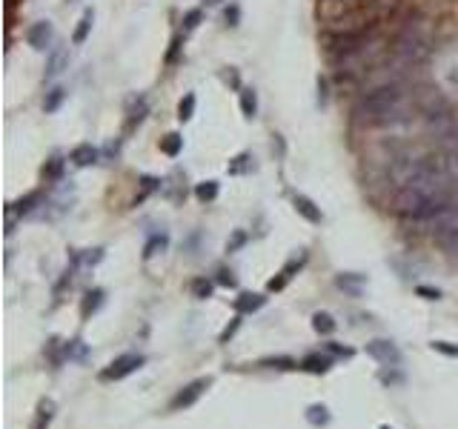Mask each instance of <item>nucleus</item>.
Segmentation results:
<instances>
[{
    "label": "nucleus",
    "mask_w": 458,
    "mask_h": 429,
    "mask_svg": "<svg viewBox=\"0 0 458 429\" xmlns=\"http://www.w3.org/2000/svg\"><path fill=\"white\" fill-rule=\"evenodd\" d=\"M63 166H66V161H61V158H57V154H54V158H49V161L43 163V178L57 183V181L63 178Z\"/></svg>",
    "instance_id": "nucleus-25"
},
{
    "label": "nucleus",
    "mask_w": 458,
    "mask_h": 429,
    "mask_svg": "<svg viewBox=\"0 0 458 429\" xmlns=\"http://www.w3.org/2000/svg\"><path fill=\"white\" fill-rule=\"evenodd\" d=\"M158 189H161V178H152V174H143V178H141V194L135 198V203H132V206L143 203V201L149 198V194H152V192H158Z\"/></svg>",
    "instance_id": "nucleus-26"
},
{
    "label": "nucleus",
    "mask_w": 458,
    "mask_h": 429,
    "mask_svg": "<svg viewBox=\"0 0 458 429\" xmlns=\"http://www.w3.org/2000/svg\"><path fill=\"white\" fill-rule=\"evenodd\" d=\"M101 258H103V249H101V246H98V249H89L86 255H74V261H78V263H86V266L101 263Z\"/></svg>",
    "instance_id": "nucleus-34"
},
{
    "label": "nucleus",
    "mask_w": 458,
    "mask_h": 429,
    "mask_svg": "<svg viewBox=\"0 0 458 429\" xmlns=\"http://www.w3.org/2000/svg\"><path fill=\"white\" fill-rule=\"evenodd\" d=\"M238 326H241V315H235V318H232V323H229V326L223 329L218 341H221V343H229V338H232V335L238 332Z\"/></svg>",
    "instance_id": "nucleus-40"
},
{
    "label": "nucleus",
    "mask_w": 458,
    "mask_h": 429,
    "mask_svg": "<svg viewBox=\"0 0 458 429\" xmlns=\"http://www.w3.org/2000/svg\"><path fill=\"white\" fill-rule=\"evenodd\" d=\"M169 246V235H152L149 241H146V246H143V261H152L158 255V252H163Z\"/></svg>",
    "instance_id": "nucleus-24"
},
{
    "label": "nucleus",
    "mask_w": 458,
    "mask_h": 429,
    "mask_svg": "<svg viewBox=\"0 0 458 429\" xmlns=\"http://www.w3.org/2000/svg\"><path fill=\"white\" fill-rule=\"evenodd\" d=\"M246 241H250V235H246L243 229H235V232H232V238L226 241V252L232 255V252H238L241 246H246Z\"/></svg>",
    "instance_id": "nucleus-32"
},
{
    "label": "nucleus",
    "mask_w": 458,
    "mask_h": 429,
    "mask_svg": "<svg viewBox=\"0 0 458 429\" xmlns=\"http://www.w3.org/2000/svg\"><path fill=\"white\" fill-rule=\"evenodd\" d=\"M250 163H252V154H250V152H241L238 158H235L232 163H229V174H241V172H246V169H250Z\"/></svg>",
    "instance_id": "nucleus-30"
},
{
    "label": "nucleus",
    "mask_w": 458,
    "mask_h": 429,
    "mask_svg": "<svg viewBox=\"0 0 458 429\" xmlns=\"http://www.w3.org/2000/svg\"><path fill=\"white\" fill-rule=\"evenodd\" d=\"M83 352H86V349L81 346V341H69V343H63V355H66V358H83Z\"/></svg>",
    "instance_id": "nucleus-38"
},
{
    "label": "nucleus",
    "mask_w": 458,
    "mask_h": 429,
    "mask_svg": "<svg viewBox=\"0 0 458 429\" xmlns=\"http://www.w3.org/2000/svg\"><path fill=\"white\" fill-rule=\"evenodd\" d=\"M303 263H307V252H301V255H298V258H292V261H286V266L281 269V275H283L286 281H290V278L295 275V272H298V269H301Z\"/></svg>",
    "instance_id": "nucleus-31"
},
{
    "label": "nucleus",
    "mask_w": 458,
    "mask_h": 429,
    "mask_svg": "<svg viewBox=\"0 0 458 429\" xmlns=\"http://www.w3.org/2000/svg\"><path fill=\"white\" fill-rule=\"evenodd\" d=\"M367 355L375 358L378 363H384V366H398L401 363V352H398V346L392 341H370Z\"/></svg>",
    "instance_id": "nucleus-5"
},
{
    "label": "nucleus",
    "mask_w": 458,
    "mask_h": 429,
    "mask_svg": "<svg viewBox=\"0 0 458 429\" xmlns=\"http://www.w3.org/2000/svg\"><path fill=\"white\" fill-rule=\"evenodd\" d=\"M66 66H69V52H66L63 46H57V49H52V52H49V57H46L43 77H46V81H54V77L61 74Z\"/></svg>",
    "instance_id": "nucleus-8"
},
{
    "label": "nucleus",
    "mask_w": 458,
    "mask_h": 429,
    "mask_svg": "<svg viewBox=\"0 0 458 429\" xmlns=\"http://www.w3.org/2000/svg\"><path fill=\"white\" fill-rule=\"evenodd\" d=\"M209 386H212V378H195L192 383H186V386L181 389V392H178L175 398H172L169 409H172V412H181V409H189V406H192V403H195V401L206 392Z\"/></svg>",
    "instance_id": "nucleus-3"
},
{
    "label": "nucleus",
    "mask_w": 458,
    "mask_h": 429,
    "mask_svg": "<svg viewBox=\"0 0 458 429\" xmlns=\"http://www.w3.org/2000/svg\"><path fill=\"white\" fill-rule=\"evenodd\" d=\"M415 83L404 81V83H392L384 89H375L370 94H361V101L352 106V114L358 123L367 126H401L410 123L415 114H421L415 106L412 97Z\"/></svg>",
    "instance_id": "nucleus-1"
},
{
    "label": "nucleus",
    "mask_w": 458,
    "mask_h": 429,
    "mask_svg": "<svg viewBox=\"0 0 458 429\" xmlns=\"http://www.w3.org/2000/svg\"><path fill=\"white\" fill-rule=\"evenodd\" d=\"M212 289H215V283H212V281H206V278H195V281H192V298H198V301L212 298Z\"/></svg>",
    "instance_id": "nucleus-28"
},
{
    "label": "nucleus",
    "mask_w": 458,
    "mask_h": 429,
    "mask_svg": "<svg viewBox=\"0 0 458 429\" xmlns=\"http://www.w3.org/2000/svg\"><path fill=\"white\" fill-rule=\"evenodd\" d=\"M263 303H266L263 295H255V292H241V295L235 298V312H238V315H250V312H258Z\"/></svg>",
    "instance_id": "nucleus-12"
},
{
    "label": "nucleus",
    "mask_w": 458,
    "mask_h": 429,
    "mask_svg": "<svg viewBox=\"0 0 458 429\" xmlns=\"http://www.w3.org/2000/svg\"><path fill=\"white\" fill-rule=\"evenodd\" d=\"M66 3H74V0H66Z\"/></svg>",
    "instance_id": "nucleus-44"
},
{
    "label": "nucleus",
    "mask_w": 458,
    "mask_h": 429,
    "mask_svg": "<svg viewBox=\"0 0 458 429\" xmlns=\"http://www.w3.org/2000/svg\"><path fill=\"white\" fill-rule=\"evenodd\" d=\"M41 203H43V194H41V192H29L26 198L9 203V206H6V214H12V218H14V214H21V218H23V214H32Z\"/></svg>",
    "instance_id": "nucleus-9"
},
{
    "label": "nucleus",
    "mask_w": 458,
    "mask_h": 429,
    "mask_svg": "<svg viewBox=\"0 0 458 429\" xmlns=\"http://www.w3.org/2000/svg\"><path fill=\"white\" fill-rule=\"evenodd\" d=\"M330 366H332V358L330 355H321V352H312L301 361V369L303 372H312V375H323V372H330Z\"/></svg>",
    "instance_id": "nucleus-13"
},
{
    "label": "nucleus",
    "mask_w": 458,
    "mask_h": 429,
    "mask_svg": "<svg viewBox=\"0 0 458 429\" xmlns=\"http://www.w3.org/2000/svg\"><path fill=\"white\" fill-rule=\"evenodd\" d=\"M98 158H101V152L94 149L92 143H78L72 152H69V161L74 163V166H92V163H98Z\"/></svg>",
    "instance_id": "nucleus-10"
},
{
    "label": "nucleus",
    "mask_w": 458,
    "mask_h": 429,
    "mask_svg": "<svg viewBox=\"0 0 458 429\" xmlns=\"http://www.w3.org/2000/svg\"><path fill=\"white\" fill-rule=\"evenodd\" d=\"M195 106H198L195 92H186V94L181 97V103H178V121H181V123L192 121V118H195Z\"/></svg>",
    "instance_id": "nucleus-18"
},
{
    "label": "nucleus",
    "mask_w": 458,
    "mask_h": 429,
    "mask_svg": "<svg viewBox=\"0 0 458 429\" xmlns=\"http://www.w3.org/2000/svg\"><path fill=\"white\" fill-rule=\"evenodd\" d=\"M52 418H54V401H52V398H43L41 403H37V418H34L32 429H46V426L52 423Z\"/></svg>",
    "instance_id": "nucleus-16"
},
{
    "label": "nucleus",
    "mask_w": 458,
    "mask_h": 429,
    "mask_svg": "<svg viewBox=\"0 0 458 429\" xmlns=\"http://www.w3.org/2000/svg\"><path fill=\"white\" fill-rule=\"evenodd\" d=\"M221 286H229V289H235L238 286V278H235V272H229V269H218V278H215Z\"/></svg>",
    "instance_id": "nucleus-37"
},
{
    "label": "nucleus",
    "mask_w": 458,
    "mask_h": 429,
    "mask_svg": "<svg viewBox=\"0 0 458 429\" xmlns=\"http://www.w3.org/2000/svg\"><path fill=\"white\" fill-rule=\"evenodd\" d=\"M415 295H421L424 301H438V298H441V289H435V286H424V283H418V286H415Z\"/></svg>",
    "instance_id": "nucleus-36"
},
{
    "label": "nucleus",
    "mask_w": 458,
    "mask_h": 429,
    "mask_svg": "<svg viewBox=\"0 0 458 429\" xmlns=\"http://www.w3.org/2000/svg\"><path fill=\"white\" fill-rule=\"evenodd\" d=\"M261 366L281 369V372H290V369H301V363H298V361H292V358H283V355H278V358H263V361H261Z\"/></svg>",
    "instance_id": "nucleus-27"
},
{
    "label": "nucleus",
    "mask_w": 458,
    "mask_h": 429,
    "mask_svg": "<svg viewBox=\"0 0 458 429\" xmlns=\"http://www.w3.org/2000/svg\"><path fill=\"white\" fill-rule=\"evenodd\" d=\"M432 352H441L447 358H458V343H450V341H432Z\"/></svg>",
    "instance_id": "nucleus-33"
},
{
    "label": "nucleus",
    "mask_w": 458,
    "mask_h": 429,
    "mask_svg": "<svg viewBox=\"0 0 458 429\" xmlns=\"http://www.w3.org/2000/svg\"><path fill=\"white\" fill-rule=\"evenodd\" d=\"M52 41H54V26L49 21H37L29 26L26 32V43L34 49V52H46L52 49Z\"/></svg>",
    "instance_id": "nucleus-4"
},
{
    "label": "nucleus",
    "mask_w": 458,
    "mask_h": 429,
    "mask_svg": "<svg viewBox=\"0 0 458 429\" xmlns=\"http://www.w3.org/2000/svg\"><path fill=\"white\" fill-rule=\"evenodd\" d=\"M218 192H221V183H218V181H201V183L195 186V198H198L201 203H212V201L218 198Z\"/></svg>",
    "instance_id": "nucleus-22"
},
{
    "label": "nucleus",
    "mask_w": 458,
    "mask_h": 429,
    "mask_svg": "<svg viewBox=\"0 0 458 429\" xmlns=\"http://www.w3.org/2000/svg\"><path fill=\"white\" fill-rule=\"evenodd\" d=\"M146 112H149V101L146 97H138V103L129 109V118H126V129H135L143 118H146Z\"/></svg>",
    "instance_id": "nucleus-23"
},
{
    "label": "nucleus",
    "mask_w": 458,
    "mask_h": 429,
    "mask_svg": "<svg viewBox=\"0 0 458 429\" xmlns=\"http://www.w3.org/2000/svg\"><path fill=\"white\" fill-rule=\"evenodd\" d=\"M292 206H295V212L301 214L303 221H310V223H321L323 221L321 206H315V201L307 198V194H292Z\"/></svg>",
    "instance_id": "nucleus-7"
},
{
    "label": "nucleus",
    "mask_w": 458,
    "mask_h": 429,
    "mask_svg": "<svg viewBox=\"0 0 458 429\" xmlns=\"http://www.w3.org/2000/svg\"><path fill=\"white\" fill-rule=\"evenodd\" d=\"M335 326L338 323H335V318L330 315V312H315V315H312V329L318 335H332Z\"/></svg>",
    "instance_id": "nucleus-21"
},
{
    "label": "nucleus",
    "mask_w": 458,
    "mask_h": 429,
    "mask_svg": "<svg viewBox=\"0 0 458 429\" xmlns=\"http://www.w3.org/2000/svg\"><path fill=\"white\" fill-rule=\"evenodd\" d=\"M323 349H327L330 355H338V358H352L355 352L350 346H344V343H335V341H330V343H323Z\"/></svg>",
    "instance_id": "nucleus-35"
},
{
    "label": "nucleus",
    "mask_w": 458,
    "mask_h": 429,
    "mask_svg": "<svg viewBox=\"0 0 458 429\" xmlns=\"http://www.w3.org/2000/svg\"><path fill=\"white\" fill-rule=\"evenodd\" d=\"M335 286L344 289L352 298H361V292H364V286H367V278L358 275V272H341V275H335Z\"/></svg>",
    "instance_id": "nucleus-6"
},
{
    "label": "nucleus",
    "mask_w": 458,
    "mask_h": 429,
    "mask_svg": "<svg viewBox=\"0 0 458 429\" xmlns=\"http://www.w3.org/2000/svg\"><path fill=\"white\" fill-rule=\"evenodd\" d=\"M92 23H94V9H83L78 26H74V32H72V43H74V46L86 43V37H89V32H92Z\"/></svg>",
    "instance_id": "nucleus-14"
},
{
    "label": "nucleus",
    "mask_w": 458,
    "mask_h": 429,
    "mask_svg": "<svg viewBox=\"0 0 458 429\" xmlns=\"http://www.w3.org/2000/svg\"><path fill=\"white\" fill-rule=\"evenodd\" d=\"M318 101H321V106L327 103V77H318Z\"/></svg>",
    "instance_id": "nucleus-42"
},
{
    "label": "nucleus",
    "mask_w": 458,
    "mask_h": 429,
    "mask_svg": "<svg viewBox=\"0 0 458 429\" xmlns=\"http://www.w3.org/2000/svg\"><path fill=\"white\" fill-rule=\"evenodd\" d=\"M103 306V289H89L83 295V303H81V318L89 321V315H94Z\"/></svg>",
    "instance_id": "nucleus-15"
},
{
    "label": "nucleus",
    "mask_w": 458,
    "mask_h": 429,
    "mask_svg": "<svg viewBox=\"0 0 458 429\" xmlns=\"http://www.w3.org/2000/svg\"><path fill=\"white\" fill-rule=\"evenodd\" d=\"M381 429H390V426H381Z\"/></svg>",
    "instance_id": "nucleus-45"
},
{
    "label": "nucleus",
    "mask_w": 458,
    "mask_h": 429,
    "mask_svg": "<svg viewBox=\"0 0 458 429\" xmlns=\"http://www.w3.org/2000/svg\"><path fill=\"white\" fill-rule=\"evenodd\" d=\"M238 103H241V114L246 121H252L258 114V92L252 86H241V94H238Z\"/></svg>",
    "instance_id": "nucleus-11"
},
{
    "label": "nucleus",
    "mask_w": 458,
    "mask_h": 429,
    "mask_svg": "<svg viewBox=\"0 0 458 429\" xmlns=\"http://www.w3.org/2000/svg\"><path fill=\"white\" fill-rule=\"evenodd\" d=\"M158 146H161V152L166 154V158H178L181 149H183V138H181L178 132H169V134H163V138H161Z\"/></svg>",
    "instance_id": "nucleus-17"
},
{
    "label": "nucleus",
    "mask_w": 458,
    "mask_h": 429,
    "mask_svg": "<svg viewBox=\"0 0 458 429\" xmlns=\"http://www.w3.org/2000/svg\"><path fill=\"white\" fill-rule=\"evenodd\" d=\"M238 21H241V9L238 6H229L226 9V26H238Z\"/></svg>",
    "instance_id": "nucleus-41"
},
{
    "label": "nucleus",
    "mask_w": 458,
    "mask_h": 429,
    "mask_svg": "<svg viewBox=\"0 0 458 429\" xmlns=\"http://www.w3.org/2000/svg\"><path fill=\"white\" fill-rule=\"evenodd\" d=\"M143 355H135V352H129V355H121V358H114L103 372H101V381H121V378H126V375H132L135 369H141L143 366Z\"/></svg>",
    "instance_id": "nucleus-2"
},
{
    "label": "nucleus",
    "mask_w": 458,
    "mask_h": 429,
    "mask_svg": "<svg viewBox=\"0 0 458 429\" xmlns=\"http://www.w3.org/2000/svg\"><path fill=\"white\" fill-rule=\"evenodd\" d=\"M181 41H183V34H175V37H172V46H169V52H166V63H175V61H178Z\"/></svg>",
    "instance_id": "nucleus-39"
},
{
    "label": "nucleus",
    "mask_w": 458,
    "mask_h": 429,
    "mask_svg": "<svg viewBox=\"0 0 458 429\" xmlns=\"http://www.w3.org/2000/svg\"><path fill=\"white\" fill-rule=\"evenodd\" d=\"M63 101H66V89H63V86H52V89L46 92V97H43V112H46V114L57 112V109L63 106Z\"/></svg>",
    "instance_id": "nucleus-19"
},
{
    "label": "nucleus",
    "mask_w": 458,
    "mask_h": 429,
    "mask_svg": "<svg viewBox=\"0 0 458 429\" xmlns=\"http://www.w3.org/2000/svg\"><path fill=\"white\" fill-rule=\"evenodd\" d=\"M209 3H212V6H215V3H221V0H209Z\"/></svg>",
    "instance_id": "nucleus-43"
},
{
    "label": "nucleus",
    "mask_w": 458,
    "mask_h": 429,
    "mask_svg": "<svg viewBox=\"0 0 458 429\" xmlns=\"http://www.w3.org/2000/svg\"><path fill=\"white\" fill-rule=\"evenodd\" d=\"M307 421H310V426L321 429V426H327V423L332 421V415H330V409L323 406V403H312V406L307 409Z\"/></svg>",
    "instance_id": "nucleus-20"
},
{
    "label": "nucleus",
    "mask_w": 458,
    "mask_h": 429,
    "mask_svg": "<svg viewBox=\"0 0 458 429\" xmlns=\"http://www.w3.org/2000/svg\"><path fill=\"white\" fill-rule=\"evenodd\" d=\"M201 21H203V12H201V9H189V12L183 14V34L195 32V29L201 26Z\"/></svg>",
    "instance_id": "nucleus-29"
}]
</instances>
